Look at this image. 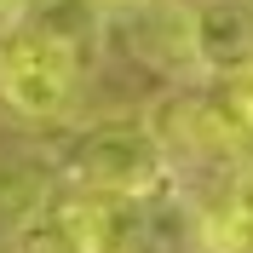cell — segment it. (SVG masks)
I'll use <instances>...</instances> for the list:
<instances>
[{"label": "cell", "instance_id": "obj_1", "mask_svg": "<svg viewBox=\"0 0 253 253\" xmlns=\"http://www.w3.org/2000/svg\"><path fill=\"white\" fill-rule=\"evenodd\" d=\"M63 190H98V196H156L178 184L173 161L150 132L144 115H110V121H86L52 150Z\"/></svg>", "mask_w": 253, "mask_h": 253}, {"label": "cell", "instance_id": "obj_2", "mask_svg": "<svg viewBox=\"0 0 253 253\" xmlns=\"http://www.w3.org/2000/svg\"><path fill=\"white\" fill-rule=\"evenodd\" d=\"M81 81H86V63L41 35L17 29L0 46V110L17 121H35V126L63 121L81 98Z\"/></svg>", "mask_w": 253, "mask_h": 253}, {"label": "cell", "instance_id": "obj_3", "mask_svg": "<svg viewBox=\"0 0 253 253\" xmlns=\"http://www.w3.org/2000/svg\"><path fill=\"white\" fill-rule=\"evenodd\" d=\"M196 253H253V156L213 173L196 196Z\"/></svg>", "mask_w": 253, "mask_h": 253}, {"label": "cell", "instance_id": "obj_4", "mask_svg": "<svg viewBox=\"0 0 253 253\" xmlns=\"http://www.w3.org/2000/svg\"><path fill=\"white\" fill-rule=\"evenodd\" d=\"M190 46L207 81L253 69V0H190Z\"/></svg>", "mask_w": 253, "mask_h": 253}, {"label": "cell", "instance_id": "obj_5", "mask_svg": "<svg viewBox=\"0 0 253 253\" xmlns=\"http://www.w3.org/2000/svg\"><path fill=\"white\" fill-rule=\"evenodd\" d=\"M58 161L52 150H6L0 156V236L17 242L29 224H41L58 202Z\"/></svg>", "mask_w": 253, "mask_h": 253}, {"label": "cell", "instance_id": "obj_6", "mask_svg": "<svg viewBox=\"0 0 253 253\" xmlns=\"http://www.w3.org/2000/svg\"><path fill=\"white\" fill-rule=\"evenodd\" d=\"M23 35H41L92 69L98 52H104V35H110V12H104V0H29Z\"/></svg>", "mask_w": 253, "mask_h": 253}, {"label": "cell", "instance_id": "obj_7", "mask_svg": "<svg viewBox=\"0 0 253 253\" xmlns=\"http://www.w3.org/2000/svg\"><path fill=\"white\" fill-rule=\"evenodd\" d=\"M132 58L161 69V75H196V46H190V6L173 0H144L132 6Z\"/></svg>", "mask_w": 253, "mask_h": 253}, {"label": "cell", "instance_id": "obj_8", "mask_svg": "<svg viewBox=\"0 0 253 253\" xmlns=\"http://www.w3.org/2000/svg\"><path fill=\"white\" fill-rule=\"evenodd\" d=\"M12 253H86V248H81V242H75V236H69V230H63V224L46 213L41 224H29V230L12 242Z\"/></svg>", "mask_w": 253, "mask_h": 253}, {"label": "cell", "instance_id": "obj_9", "mask_svg": "<svg viewBox=\"0 0 253 253\" xmlns=\"http://www.w3.org/2000/svg\"><path fill=\"white\" fill-rule=\"evenodd\" d=\"M23 6H29V0H0V46L23 29Z\"/></svg>", "mask_w": 253, "mask_h": 253}, {"label": "cell", "instance_id": "obj_10", "mask_svg": "<svg viewBox=\"0 0 253 253\" xmlns=\"http://www.w3.org/2000/svg\"><path fill=\"white\" fill-rule=\"evenodd\" d=\"M104 6H144V0H104Z\"/></svg>", "mask_w": 253, "mask_h": 253}]
</instances>
